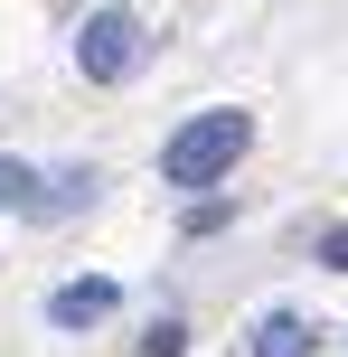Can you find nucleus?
<instances>
[{"mask_svg":"<svg viewBox=\"0 0 348 357\" xmlns=\"http://www.w3.org/2000/svg\"><path fill=\"white\" fill-rule=\"evenodd\" d=\"M245 151H255V113H245V104H217V113H198V123L169 132L160 169H169V188H217Z\"/></svg>","mask_w":348,"mask_h":357,"instance_id":"1","label":"nucleus"},{"mask_svg":"<svg viewBox=\"0 0 348 357\" xmlns=\"http://www.w3.org/2000/svg\"><path fill=\"white\" fill-rule=\"evenodd\" d=\"M142 38H151V29H142L132 10H94L85 38H75V66H85L94 85H123V75L142 66Z\"/></svg>","mask_w":348,"mask_h":357,"instance_id":"2","label":"nucleus"},{"mask_svg":"<svg viewBox=\"0 0 348 357\" xmlns=\"http://www.w3.org/2000/svg\"><path fill=\"white\" fill-rule=\"evenodd\" d=\"M311 339H320V329L301 320V310H264L245 348H255V357H311Z\"/></svg>","mask_w":348,"mask_h":357,"instance_id":"3","label":"nucleus"},{"mask_svg":"<svg viewBox=\"0 0 348 357\" xmlns=\"http://www.w3.org/2000/svg\"><path fill=\"white\" fill-rule=\"evenodd\" d=\"M104 310H113V282L94 273V282H66V291H56V301H47V320H56V329H94Z\"/></svg>","mask_w":348,"mask_h":357,"instance_id":"4","label":"nucleus"},{"mask_svg":"<svg viewBox=\"0 0 348 357\" xmlns=\"http://www.w3.org/2000/svg\"><path fill=\"white\" fill-rule=\"evenodd\" d=\"M38 188H47V178H38L29 160H0V207H47Z\"/></svg>","mask_w":348,"mask_h":357,"instance_id":"5","label":"nucleus"},{"mask_svg":"<svg viewBox=\"0 0 348 357\" xmlns=\"http://www.w3.org/2000/svg\"><path fill=\"white\" fill-rule=\"evenodd\" d=\"M179 348H188V329H179V320H160V329L142 339V357H179Z\"/></svg>","mask_w":348,"mask_h":357,"instance_id":"6","label":"nucleus"},{"mask_svg":"<svg viewBox=\"0 0 348 357\" xmlns=\"http://www.w3.org/2000/svg\"><path fill=\"white\" fill-rule=\"evenodd\" d=\"M320 264H339V273H348V235H330V245H320Z\"/></svg>","mask_w":348,"mask_h":357,"instance_id":"7","label":"nucleus"}]
</instances>
